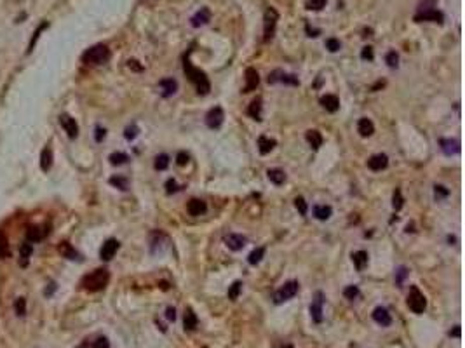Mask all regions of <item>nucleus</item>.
Here are the masks:
<instances>
[{
    "mask_svg": "<svg viewBox=\"0 0 465 348\" xmlns=\"http://www.w3.org/2000/svg\"><path fill=\"white\" fill-rule=\"evenodd\" d=\"M183 70H185V73H187L188 80L195 85V89H197L199 94H202V96L209 94L211 84H209V80H207V75L204 73L202 70H199V68H195L194 65H192L188 58H185V61H183Z\"/></svg>",
    "mask_w": 465,
    "mask_h": 348,
    "instance_id": "1",
    "label": "nucleus"
},
{
    "mask_svg": "<svg viewBox=\"0 0 465 348\" xmlns=\"http://www.w3.org/2000/svg\"><path fill=\"white\" fill-rule=\"evenodd\" d=\"M108 281H110V274L107 268H98L82 279V287L89 293H98L108 286Z\"/></svg>",
    "mask_w": 465,
    "mask_h": 348,
    "instance_id": "2",
    "label": "nucleus"
},
{
    "mask_svg": "<svg viewBox=\"0 0 465 348\" xmlns=\"http://www.w3.org/2000/svg\"><path fill=\"white\" fill-rule=\"evenodd\" d=\"M108 59H110V49L103 44L93 45V47L88 49V51L84 52V56H82V61H84L86 65H91V66L103 65V63H107Z\"/></svg>",
    "mask_w": 465,
    "mask_h": 348,
    "instance_id": "3",
    "label": "nucleus"
},
{
    "mask_svg": "<svg viewBox=\"0 0 465 348\" xmlns=\"http://www.w3.org/2000/svg\"><path fill=\"white\" fill-rule=\"evenodd\" d=\"M298 291H300V284H298L296 281L286 282L284 286L279 287V289L274 293V303H275V305L284 303V301H288V300H291V298L296 296Z\"/></svg>",
    "mask_w": 465,
    "mask_h": 348,
    "instance_id": "4",
    "label": "nucleus"
},
{
    "mask_svg": "<svg viewBox=\"0 0 465 348\" xmlns=\"http://www.w3.org/2000/svg\"><path fill=\"white\" fill-rule=\"evenodd\" d=\"M417 21H436V23H443V14L439 13L437 9H434V0H425V2L420 4V11H418Z\"/></svg>",
    "mask_w": 465,
    "mask_h": 348,
    "instance_id": "5",
    "label": "nucleus"
},
{
    "mask_svg": "<svg viewBox=\"0 0 465 348\" xmlns=\"http://www.w3.org/2000/svg\"><path fill=\"white\" fill-rule=\"evenodd\" d=\"M408 306H410L411 312L417 313V315H420V313H423V310H425L427 300L417 286L410 287V294H408Z\"/></svg>",
    "mask_w": 465,
    "mask_h": 348,
    "instance_id": "6",
    "label": "nucleus"
},
{
    "mask_svg": "<svg viewBox=\"0 0 465 348\" xmlns=\"http://www.w3.org/2000/svg\"><path fill=\"white\" fill-rule=\"evenodd\" d=\"M324 294L321 293V291H317L316 294H314V300L312 303H310V315H312V320L316 324H321L324 319Z\"/></svg>",
    "mask_w": 465,
    "mask_h": 348,
    "instance_id": "7",
    "label": "nucleus"
},
{
    "mask_svg": "<svg viewBox=\"0 0 465 348\" xmlns=\"http://www.w3.org/2000/svg\"><path fill=\"white\" fill-rule=\"evenodd\" d=\"M168 235L162 232H153L152 239H150V252L152 254H161L166 247H168Z\"/></svg>",
    "mask_w": 465,
    "mask_h": 348,
    "instance_id": "8",
    "label": "nucleus"
},
{
    "mask_svg": "<svg viewBox=\"0 0 465 348\" xmlns=\"http://www.w3.org/2000/svg\"><path fill=\"white\" fill-rule=\"evenodd\" d=\"M277 13H275L274 9H267L265 13V30H263V33H265V37H263V40L268 42V40L274 37V32H275V25H277Z\"/></svg>",
    "mask_w": 465,
    "mask_h": 348,
    "instance_id": "9",
    "label": "nucleus"
},
{
    "mask_svg": "<svg viewBox=\"0 0 465 348\" xmlns=\"http://www.w3.org/2000/svg\"><path fill=\"white\" fill-rule=\"evenodd\" d=\"M223 119H225V115H223V110L220 107H214L211 108L209 112H207L206 115V124L207 127H211V129H218V127L223 124Z\"/></svg>",
    "mask_w": 465,
    "mask_h": 348,
    "instance_id": "10",
    "label": "nucleus"
},
{
    "mask_svg": "<svg viewBox=\"0 0 465 348\" xmlns=\"http://www.w3.org/2000/svg\"><path fill=\"white\" fill-rule=\"evenodd\" d=\"M275 82H282V84H289V85H298V78L294 75H288L282 70H275L268 75V84H275Z\"/></svg>",
    "mask_w": 465,
    "mask_h": 348,
    "instance_id": "11",
    "label": "nucleus"
},
{
    "mask_svg": "<svg viewBox=\"0 0 465 348\" xmlns=\"http://www.w3.org/2000/svg\"><path fill=\"white\" fill-rule=\"evenodd\" d=\"M117 251H119V242H117L115 239H108L103 245H101L100 256L103 261H110L113 256H115Z\"/></svg>",
    "mask_w": 465,
    "mask_h": 348,
    "instance_id": "12",
    "label": "nucleus"
},
{
    "mask_svg": "<svg viewBox=\"0 0 465 348\" xmlns=\"http://www.w3.org/2000/svg\"><path fill=\"white\" fill-rule=\"evenodd\" d=\"M373 320H375L376 324H380L381 327H387L392 324L391 313H389V310L383 308V306H376V308L373 310Z\"/></svg>",
    "mask_w": 465,
    "mask_h": 348,
    "instance_id": "13",
    "label": "nucleus"
},
{
    "mask_svg": "<svg viewBox=\"0 0 465 348\" xmlns=\"http://www.w3.org/2000/svg\"><path fill=\"white\" fill-rule=\"evenodd\" d=\"M59 122H61V126H63V129H65V132L68 134V138H77V134H79V126H77V122H75V119H71L70 115H61L59 117Z\"/></svg>",
    "mask_w": 465,
    "mask_h": 348,
    "instance_id": "14",
    "label": "nucleus"
},
{
    "mask_svg": "<svg viewBox=\"0 0 465 348\" xmlns=\"http://www.w3.org/2000/svg\"><path fill=\"white\" fill-rule=\"evenodd\" d=\"M246 242H248L246 237L239 235V233H228V235L225 237V244L230 251H241L246 245Z\"/></svg>",
    "mask_w": 465,
    "mask_h": 348,
    "instance_id": "15",
    "label": "nucleus"
},
{
    "mask_svg": "<svg viewBox=\"0 0 465 348\" xmlns=\"http://www.w3.org/2000/svg\"><path fill=\"white\" fill-rule=\"evenodd\" d=\"M260 84V75L258 71L255 70V68H248L246 70V87H244V93H251V91H255L256 87Z\"/></svg>",
    "mask_w": 465,
    "mask_h": 348,
    "instance_id": "16",
    "label": "nucleus"
},
{
    "mask_svg": "<svg viewBox=\"0 0 465 348\" xmlns=\"http://www.w3.org/2000/svg\"><path fill=\"white\" fill-rule=\"evenodd\" d=\"M387 165H389V157L385 153L373 155L368 160V167L371 169V171H381V169H385Z\"/></svg>",
    "mask_w": 465,
    "mask_h": 348,
    "instance_id": "17",
    "label": "nucleus"
},
{
    "mask_svg": "<svg viewBox=\"0 0 465 348\" xmlns=\"http://www.w3.org/2000/svg\"><path fill=\"white\" fill-rule=\"evenodd\" d=\"M159 87H161V94L164 98H169L173 96V94L178 91V82L175 78H162L161 82H159Z\"/></svg>",
    "mask_w": 465,
    "mask_h": 348,
    "instance_id": "18",
    "label": "nucleus"
},
{
    "mask_svg": "<svg viewBox=\"0 0 465 348\" xmlns=\"http://www.w3.org/2000/svg\"><path fill=\"white\" fill-rule=\"evenodd\" d=\"M206 209H207L206 202L200 199H192L190 202L187 204V211L190 216H200V214L206 213Z\"/></svg>",
    "mask_w": 465,
    "mask_h": 348,
    "instance_id": "19",
    "label": "nucleus"
},
{
    "mask_svg": "<svg viewBox=\"0 0 465 348\" xmlns=\"http://www.w3.org/2000/svg\"><path fill=\"white\" fill-rule=\"evenodd\" d=\"M321 105L326 108V112L335 113V112H338V108H340V100L335 94H324V96L321 98Z\"/></svg>",
    "mask_w": 465,
    "mask_h": 348,
    "instance_id": "20",
    "label": "nucleus"
},
{
    "mask_svg": "<svg viewBox=\"0 0 465 348\" xmlns=\"http://www.w3.org/2000/svg\"><path fill=\"white\" fill-rule=\"evenodd\" d=\"M305 138H307L308 145L312 146V150H319L321 146H323L324 138H323V134H321L319 131H316V129L307 131V134H305Z\"/></svg>",
    "mask_w": 465,
    "mask_h": 348,
    "instance_id": "21",
    "label": "nucleus"
},
{
    "mask_svg": "<svg viewBox=\"0 0 465 348\" xmlns=\"http://www.w3.org/2000/svg\"><path fill=\"white\" fill-rule=\"evenodd\" d=\"M183 326H185V331H195V329H197V326H199V319H197V315L194 313V310L188 308L187 312H185Z\"/></svg>",
    "mask_w": 465,
    "mask_h": 348,
    "instance_id": "22",
    "label": "nucleus"
},
{
    "mask_svg": "<svg viewBox=\"0 0 465 348\" xmlns=\"http://www.w3.org/2000/svg\"><path fill=\"white\" fill-rule=\"evenodd\" d=\"M211 20V13L209 9H206V7H202V9L199 11L197 14H195L194 18H192V26H195V28H199V26H204L207 25Z\"/></svg>",
    "mask_w": 465,
    "mask_h": 348,
    "instance_id": "23",
    "label": "nucleus"
},
{
    "mask_svg": "<svg viewBox=\"0 0 465 348\" xmlns=\"http://www.w3.org/2000/svg\"><path fill=\"white\" fill-rule=\"evenodd\" d=\"M357 131L362 138H368V136H371L373 132H375V124H373L369 119H361L357 124Z\"/></svg>",
    "mask_w": 465,
    "mask_h": 348,
    "instance_id": "24",
    "label": "nucleus"
},
{
    "mask_svg": "<svg viewBox=\"0 0 465 348\" xmlns=\"http://www.w3.org/2000/svg\"><path fill=\"white\" fill-rule=\"evenodd\" d=\"M58 251H59V254L66 259H77L79 258V252L75 251V249L71 247V244H68V242H61V244L58 245Z\"/></svg>",
    "mask_w": 465,
    "mask_h": 348,
    "instance_id": "25",
    "label": "nucleus"
},
{
    "mask_svg": "<svg viewBox=\"0 0 465 348\" xmlns=\"http://www.w3.org/2000/svg\"><path fill=\"white\" fill-rule=\"evenodd\" d=\"M275 146V141L270 138H267V136H260L258 138V150L262 155H267L272 152V148Z\"/></svg>",
    "mask_w": 465,
    "mask_h": 348,
    "instance_id": "26",
    "label": "nucleus"
},
{
    "mask_svg": "<svg viewBox=\"0 0 465 348\" xmlns=\"http://www.w3.org/2000/svg\"><path fill=\"white\" fill-rule=\"evenodd\" d=\"M352 261H354V267L357 268L359 272L364 270V267L368 265V252L366 251H357L352 254Z\"/></svg>",
    "mask_w": 465,
    "mask_h": 348,
    "instance_id": "27",
    "label": "nucleus"
},
{
    "mask_svg": "<svg viewBox=\"0 0 465 348\" xmlns=\"http://www.w3.org/2000/svg\"><path fill=\"white\" fill-rule=\"evenodd\" d=\"M248 115L253 117L255 120H262V100H260V98L251 101V105H249V108H248Z\"/></svg>",
    "mask_w": 465,
    "mask_h": 348,
    "instance_id": "28",
    "label": "nucleus"
},
{
    "mask_svg": "<svg viewBox=\"0 0 465 348\" xmlns=\"http://www.w3.org/2000/svg\"><path fill=\"white\" fill-rule=\"evenodd\" d=\"M30 256H32V244L25 242V244H21V249H20V267L23 268L28 267Z\"/></svg>",
    "mask_w": 465,
    "mask_h": 348,
    "instance_id": "29",
    "label": "nucleus"
},
{
    "mask_svg": "<svg viewBox=\"0 0 465 348\" xmlns=\"http://www.w3.org/2000/svg\"><path fill=\"white\" fill-rule=\"evenodd\" d=\"M439 145H441V148H443V152L446 155H451V153L460 152V143L458 141H451V139H441Z\"/></svg>",
    "mask_w": 465,
    "mask_h": 348,
    "instance_id": "30",
    "label": "nucleus"
},
{
    "mask_svg": "<svg viewBox=\"0 0 465 348\" xmlns=\"http://www.w3.org/2000/svg\"><path fill=\"white\" fill-rule=\"evenodd\" d=\"M44 235H45V232H42L40 226H30V228L26 230V240L28 242H39L44 239Z\"/></svg>",
    "mask_w": 465,
    "mask_h": 348,
    "instance_id": "31",
    "label": "nucleus"
},
{
    "mask_svg": "<svg viewBox=\"0 0 465 348\" xmlns=\"http://www.w3.org/2000/svg\"><path fill=\"white\" fill-rule=\"evenodd\" d=\"M331 214H333L331 206H316L314 207V216H316L317 219H321V221L330 219Z\"/></svg>",
    "mask_w": 465,
    "mask_h": 348,
    "instance_id": "32",
    "label": "nucleus"
},
{
    "mask_svg": "<svg viewBox=\"0 0 465 348\" xmlns=\"http://www.w3.org/2000/svg\"><path fill=\"white\" fill-rule=\"evenodd\" d=\"M267 176L274 185H282L286 181V174L282 169H268Z\"/></svg>",
    "mask_w": 465,
    "mask_h": 348,
    "instance_id": "33",
    "label": "nucleus"
},
{
    "mask_svg": "<svg viewBox=\"0 0 465 348\" xmlns=\"http://www.w3.org/2000/svg\"><path fill=\"white\" fill-rule=\"evenodd\" d=\"M52 165V152L49 148H44L42 153H40V167L42 171H49Z\"/></svg>",
    "mask_w": 465,
    "mask_h": 348,
    "instance_id": "34",
    "label": "nucleus"
},
{
    "mask_svg": "<svg viewBox=\"0 0 465 348\" xmlns=\"http://www.w3.org/2000/svg\"><path fill=\"white\" fill-rule=\"evenodd\" d=\"M263 256H265V249H263V247H256L255 251H253L251 254L248 256L249 265H258L260 261L263 259Z\"/></svg>",
    "mask_w": 465,
    "mask_h": 348,
    "instance_id": "35",
    "label": "nucleus"
},
{
    "mask_svg": "<svg viewBox=\"0 0 465 348\" xmlns=\"http://www.w3.org/2000/svg\"><path fill=\"white\" fill-rule=\"evenodd\" d=\"M241 291H243V282H241V281H236V282L232 284V286L228 287V300L236 301L237 298H239Z\"/></svg>",
    "mask_w": 465,
    "mask_h": 348,
    "instance_id": "36",
    "label": "nucleus"
},
{
    "mask_svg": "<svg viewBox=\"0 0 465 348\" xmlns=\"http://www.w3.org/2000/svg\"><path fill=\"white\" fill-rule=\"evenodd\" d=\"M169 165V157L166 153H161L155 157V169L157 171H164V169H168Z\"/></svg>",
    "mask_w": 465,
    "mask_h": 348,
    "instance_id": "37",
    "label": "nucleus"
},
{
    "mask_svg": "<svg viewBox=\"0 0 465 348\" xmlns=\"http://www.w3.org/2000/svg\"><path fill=\"white\" fill-rule=\"evenodd\" d=\"M127 160H129V157L122 152H115V153L110 155V162L113 165H122V164H126Z\"/></svg>",
    "mask_w": 465,
    "mask_h": 348,
    "instance_id": "38",
    "label": "nucleus"
},
{
    "mask_svg": "<svg viewBox=\"0 0 465 348\" xmlns=\"http://www.w3.org/2000/svg\"><path fill=\"white\" fill-rule=\"evenodd\" d=\"M110 185L117 187L119 190H127V180H126V178L113 176V178H110Z\"/></svg>",
    "mask_w": 465,
    "mask_h": 348,
    "instance_id": "39",
    "label": "nucleus"
},
{
    "mask_svg": "<svg viewBox=\"0 0 465 348\" xmlns=\"http://www.w3.org/2000/svg\"><path fill=\"white\" fill-rule=\"evenodd\" d=\"M343 296H345L347 300H355V298L359 296V287L357 286H347L345 289H343Z\"/></svg>",
    "mask_w": 465,
    "mask_h": 348,
    "instance_id": "40",
    "label": "nucleus"
},
{
    "mask_svg": "<svg viewBox=\"0 0 465 348\" xmlns=\"http://www.w3.org/2000/svg\"><path fill=\"white\" fill-rule=\"evenodd\" d=\"M385 61H387V65L391 68H398V63H399V56L396 51H391L387 52V56H385Z\"/></svg>",
    "mask_w": 465,
    "mask_h": 348,
    "instance_id": "41",
    "label": "nucleus"
},
{
    "mask_svg": "<svg viewBox=\"0 0 465 348\" xmlns=\"http://www.w3.org/2000/svg\"><path fill=\"white\" fill-rule=\"evenodd\" d=\"M294 206H296L298 213H300L301 216H305V214H307V202H305L303 197H296V199H294Z\"/></svg>",
    "mask_w": 465,
    "mask_h": 348,
    "instance_id": "42",
    "label": "nucleus"
},
{
    "mask_svg": "<svg viewBox=\"0 0 465 348\" xmlns=\"http://www.w3.org/2000/svg\"><path fill=\"white\" fill-rule=\"evenodd\" d=\"M403 204H404L403 194H401V190L398 188V190L394 192V199H392V206H394V209H396V211H399L401 207H403Z\"/></svg>",
    "mask_w": 465,
    "mask_h": 348,
    "instance_id": "43",
    "label": "nucleus"
},
{
    "mask_svg": "<svg viewBox=\"0 0 465 348\" xmlns=\"http://www.w3.org/2000/svg\"><path fill=\"white\" fill-rule=\"evenodd\" d=\"M326 6V0H307V9L310 11H321Z\"/></svg>",
    "mask_w": 465,
    "mask_h": 348,
    "instance_id": "44",
    "label": "nucleus"
},
{
    "mask_svg": "<svg viewBox=\"0 0 465 348\" xmlns=\"http://www.w3.org/2000/svg\"><path fill=\"white\" fill-rule=\"evenodd\" d=\"M9 256V245L4 235H0V258H7Z\"/></svg>",
    "mask_w": 465,
    "mask_h": 348,
    "instance_id": "45",
    "label": "nucleus"
},
{
    "mask_svg": "<svg viewBox=\"0 0 465 348\" xmlns=\"http://www.w3.org/2000/svg\"><path fill=\"white\" fill-rule=\"evenodd\" d=\"M25 306H26V301L23 300V298H20V300H18L16 303H14V308H16V312H18V315H20V317H23V315L26 313V308H25Z\"/></svg>",
    "mask_w": 465,
    "mask_h": 348,
    "instance_id": "46",
    "label": "nucleus"
},
{
    "mask_svg": "<svg viewBox=\"0 0 465 348\" xmlns=\"http://www.w3.org/2000/svg\"><path fill=\"white\" fill-rule=\"evenodd\" d=\"M188 153L187 152H180L176 155V164L180 165V167H183V165H187L188 164Z\"/></svg>",
    "mask_w": 465,
    "mask_h": 348,
    "instance_id": "47",
    "label": "nucleus"
},
{
    "mask_svg": "<svg viewBox=\"0 0 465 348\" xmlns=\"http://www.w3.org/2000/svg\"><path fill=\"white\" fill-rule=\"evenodd\" d=\"M93 348H110V341L107 338H98L96 341L93 343Z\"/></svg>",
    "mask_w": 465,
    "mask_h": 348,
    "instance_id": "48",
    "label": "nucleus"
},
{
    "mask_svg": "<svg viewBox=\"0 0 465 348\" xmlns=\"http://www.w3.org/2000/svg\"><path fill=\"white\" fill-rule=\"evenodd\" d=\"M326 47L330 49L331 52H336L340 49V40H336V39H328L326 40Z\"/></svg>",
    "mask_w": 465,
    "mask_h": 348,
    "instance_id": "49",
    "label": "nucleus"
},
{
    "mask_svg": "<svg viewBox=\"0 0 465 348\" xmlns=\"http://www.w3.org/2000/svg\"><path fill=\"white\" fill-rule=\"evenodd\" d=\"M124 136H126V139H134L136 136H138V127L136 126H129L124 132Z\"/></svg>",
    "mask_w": 465,
    "mask_h": 348,
    "instance_id": "50",
    "label": "nucleus"
},
{
    "mask_svg": "<svg viewBox=\"0 0 465 348\" xmlns=\"http://www.w3.org/2000/svg\"><path fill=\"white\" fill-rule=\"evenodd\" d=\"M396 275H398V277H396V282H398V286H401V284H403V281H404V277H406V275H408L406 268H404V267H401L399 270L396 272Z\"/></svg>",
    "mask_w": 465,
    "mask_h": 348,
    "instance_id": "51",
    "label": "nucleus"
},
{
    "mask_svg": "<svg viewBox=\"0 0 465 348\" xmlns=\"http://www.w3.org/2000/svg\"><path fill=\"white\" fill-rule=\"evenodd\" d=\"M361 58L362 59H369V61H371V59H373V49L371 47H364V49H362V52H361Z\"/></svg>",
    "mask_w": 465,
    "mask_h": 348,
    "instance_id": "52",
    "label": "nucleus"
},
{
    "mask_svg": "<svg viewBox=\"0 0 465 348\" xmlns=\"http://www.w3.org/2000/svg\"><path fill=\"white\" fill-rule=\"evenodd\" d=\"M166 188H168V194H175L178 190V185L175 180H168V183H166Z\"/></svg>",
    "mask_w": 465,
    "mask_h": 348,
    "instance_id": "53",
    "label": "nucleus"
},
{
    "mask_svg": "<svg viewBox=\"0 0 465 348\" xmlns=\"http://www.w3.org/2000/svg\"><path fill=\"white\" fill-rule=\"evenodd\" d=\"M166 317H168V320H173V322H175V319H176V310L173 308V306H169V308L166 310Z\"/></svg>",
    "mask_w": 465,
    "mask_h": 348,
    "instance_id": "54",
    "label": "nucleus"
},
{
    "mask_svg": "<svg viewBox=\"0 0 465 348\" xmlns=\"http://www.w3.org/2000/svg\"><path fill=\"white\" fill-rule=\"evenodd\" d=\"M105 134H107V131L105 129H101V127H96V141H103V138H105Z\"/></svg>",
    "mask_w": 465,
    "mask_h": 348,
    "instance_id": "55",
    "label": "nucleus"
},
{
    "mask_svg": "<svg viewBox=\"0 0 465 348\" xmlns=\"http://www.w3.org/2000/svg\"><path fill=\"white\" fill-rule=\"evenodd\" d=\"M439 195L446 197V195H448V190H446L444 187H436V197H439Z\"/></svg>",
    "mask_w": 465,
    "mask_h": 348,
    "instance_id": "56",
    "label": "nucleus"
},
{
    "mask_svg": "<svg viewBox=\"0 0 465 348\" xmlns=\"http://www.w3.org/2000/svg\"><path fill=\"white\" fill-rule=\"evenodd\" d=\"M129 68H133L134 71H141L143 70V68L138 65V61H134V59H133V61H129Z\"/></svg>",
    "mask_w": 465,
    "mask_h": 348,
    "instance_id": "57",
    "label": "nucleus"
},
{
    "mask_svg": "<svg viewBox=\"0 0 465 348\" xmlns=\"http://www.w3.org/2000/svg\"><path fill=\"white\" fill-rule=\"evenodd\" d=\"M449 336H456V338H458V336H460V326H456L455 329H453V331H449Z\"/></svg>",
    "mask_w": 465,
    "mask_h": 348,
    "instance_id": "58",
    "label": "nucleus"
}]
</instances>
